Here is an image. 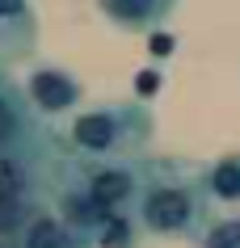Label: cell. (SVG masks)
I'll use <instances>...</instances> for the list:
<instances>
[{
	"label": "cell",
	"mask_w": 240,
	"mask_h": 248,
	"mask_svg": "<svg viewBox=\"0 0 240 248\" xmlns=\"http://www.w3.org/2000/svg\"><path fill=\"white\" fill-rule=\"evenodd\" d=\"M13 248H17V244H13Z\"/></svg>",
	"instance_id": "cell-13"
},
{
	"label": "cell",
	"mask_w": 240,
	"mask_h": 248,
	"mask_svg": "<svg viewBox=\"0 0 240 248\" xmlns=\"http://www.w3.org/2000/svg\"><path fill=\"white\" fill-rule=\"evenodd\" d=\"M38 46V17L30 0H0V67L30 59Z\"/></svg>",
	"instance_id": "cell-5"
},
{
	"label": "cell",
	"mask_w": 240,
	"mask_h": 248,
	"mask_svg": "<svg viewBox=\"0 0 240 248\" xmlns=\"http://www.w3.org/2000/svg\"><path fill=\"white\" fill-rule=\"evenodd\" d=\"M26 101L38 118H67L84 101V84L59 63H38L26 76Z\"/></svg>",
	"instance_id": "cell-4"
},
{
	"label": "cell",
	"mask_w": 240,
	"mask_h": 248,
	"mask_svg": "<svg viewBox=\"0 0 240 248\" xmlns=\"http://www.w3.org/2000/svg\"><path fill=\"white\" fill-rule=\"evenodd\" d=\"M177 0H97V13L127 34H152L173 17Z\"/></svg>",
	"instance_id": "cell-7"
},
{
	"label": "cell",
	"mask_w": 240,
	"mask_h": 248,
	"mask_svg": "<svg viewBox=\"0 0 240 248\" xmlns=\"http://www.w3.org/2000/svg\"><path fill=\"white\" fill-rule=\"evenodd\" d=\"M156 135V114L147 101H106L76 109L55 135L59 152L76 160H139Z\"/></svg>",
	"instance_id": "cell-2"
},
{
	"label": "cell",
	"mask_w": 240,
	"mask_h": 248,
	"mask_svg": "<svg viewBox=\"0 0 240 248\" xmlns=\"http://www.w3.org/2000/svg\"><path fill=\"white\" fill-rule=\"evenodd\" d=\"M207 194L219 206H240V152H227L207 169Z\"/></svg>",
	"instance_id": "cell-9"
},
{
	"label": "cell",
	"mask_w": 240,
	"mask_h": 248,
	"mask_svg": "<svg viewBox=\"0 0 240 248\" xmlns=\"http://www.w3.org/2000/svg\"><path fill=\"white\" fill-rule=\"evenodd\" d=\"M76 160V156H72ZM80 177L89 185V194L101 210H135L139 181H144V160H76Z\"/></svg>",
	"instance_id": "cell-3"
},
{
	"label": "cell",
	"mask_w": 240,
	"mask_h": 248,
	"mask_svg": "<svg viewBox=\"0 0 240 248\" xmlns=\"http://www.w3.org/2000/svg\"><path fill=\"white\" fill-rule=\"evenodd\" d=\"M30 135H38V114L30 109L26 89L0 67V152L26 143Z\"/></svg>",
	"instance_id": "cell-6"
},
{
	"label": "cell",
	"mask_w": 240,
	"mask_h": 248,
	"mask_svg": "<svg viewBox=\"0 0 240 248\" xmlns=\"http://www.w3.org/2000/svg\"><path fill=\"white\" fill-rule=\"evenodd\" d=\"M211 219L207 169L186 160H144V181L135 198V223L147 235H194Z\"/></svg>",
	"instance_id": "cell-1"
},
{
	"label": "cell",
	"mask_w": 240,
	"mask_h": 248,
	"mask_svg": "<svg viewBox=\"0 0 240 248\" xmlns=\"http://www.w3.org/2000/svg\"><path fill=\"white\" fill-rule=\"evenodd\" d=\"M17 248H97L89 235L72 232L51 206H38V215L26 223V232L17 235Z\"/></svg>",
	"instance_id": "cell-8"
},
{
	"label": "cell",
	"mask_w": 240,
	"mask_h": 248,
	"mask_svg": "<svg viewBox=\"0 0 240 248\" xmlns=\"http://www.w3.org/2000/svg\"><path fill=\"white\" fill-rule=\"evenodd\" d=\"M38 206H47V198H0V244H17Z\"/></svg>",
	"instance_id": "cell-10"
},
{
	"label": "cell",
	"mask_w": 240,
	"mask_h": 248,
	"mask_svg": "<svg viewBox=\"0 0 240 248\" xmlns=\"http://www.w3.org/2000/svg\"><path fill=\"white\" fill-rule=\"evenodd\" d=\"M135 240H139L135 210H114V215L97 227V235H93L97 248H135Z\"/></svg>",
	"instance_id": "cell-11"
},
{
	"label": "cell",
	"mask_w": 240,
	"mask_h": 248,
	"mask_svg": "<svg viewBox=\"0 0 240 248\" xmlns=\"http://www.w3.org/2000/svg\"><path fill=\"white\" fill-rule=\"evenodd\" d=\"M194 240L198 248H240V215H211Z\"/></svg>",
	"instance_id": "cell-12"
}]
</instances>
